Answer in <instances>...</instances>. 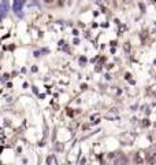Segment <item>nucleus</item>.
<instances>
[{"mask_svg":"<svg viewBox=\"0 0 156 165\" xmlns=\"http://www.w3.org/2000/svg\"><path fill=\"white\" fill-rule=\"evenodd\" d=\"M148 160H149V163H151V165H156V153H155V151L149 153Z\"/></svg>","mask_w":156,"mask_h":165,"instance_id":"obj_1","label":"nucleus"},{"mask_svg":"<svg viewBox=\"0 0 156 165\" xmlns=\"http://www.w3.org/2000/svg\"><path fill=\"white\" fill-rule=\"evenodd\" d=\"M44 2H45L47 4H51V3H53V2H55V0H44Z\"/></svg>","mask_w":156,"mask_h":165,"instance_id":"obj_2","label":"nucleus"}]
</instances>
